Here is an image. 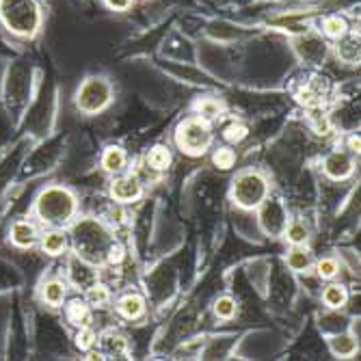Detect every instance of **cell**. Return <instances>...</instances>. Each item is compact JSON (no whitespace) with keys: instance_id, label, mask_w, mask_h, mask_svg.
<instances>
[{"instance_id":"obj_5","label":"cell","mask_w":361,"mask_h":361,"mask_svg":"<svg viewBox=\"0 0 361 361\" xmlns=\"http://www.w3.org/2000/svg\"><path fill=\"white\" fill-rule=\"evenodd\" d=\"M173 141L182 154H186L190 158H200L214 143L212 126H210V121L202 119L200 115L186 117L184 121L178 123L176 133H173Z\"/></svg>"},{"instance_id":"obj_33","label":"cell","mask_w":361,"mask_h":361,"mask_svg":"<svg viewBox=\"0 0 361 361\" xmlns=\"http://www.w3.org/2000/svg\"><path fill=\"white\" fill-rule=\"evenodd\" d=\"M312 128H314V133H316V135H320V137L331 135V126H329V119H326L324 115H318V117L312 121Z\"/></svg>"},{"instance_id":"obj_19","label":"cell","mask_w":361,"mask_h":361,"mask_svg":"<svg viewBox=\"0 0 361 361\" xmlns=\"http://www.w3.org/2000/svg\"><path fill=\"white\" fill-rule=\"evenodd\" d=\"M320 32L331 42H340L344 37H348L350 32V26H348V20L340 13H331V16H324L322 22H320Z\"/></svg>"},{"instance_id":"obj_4","label":"cell","mask_w":361,"mask_h":361,"mask_svg":"<svg viewBox=\"0 0 361 361\" xmlns=\"http://www.w3.org/2000/svg\"><path fill=\"white\" fill-rule=\"evenodd\" d=\"M269 195H271L269 178L255 169L240 171L232 180V188H229V200L234 202V206H238L240 210H249V212L257 210L264 204Z\"/></svg>"},{"instance_id":"obj_30","label":"cell","mask_w":361,"mask_h":361,"mask_svg":"<svg viewBox=\"0 0 361 361\" xmlns=\"http://www.w3.org/2000/svg\"><path fill=\"white\" fill-rule=\"evenodd\" d=\"M74 344H76V348L82 350V353H91V350L97 346V334L91 329V324H89V326H80V329L76 331Z\"/></svg>"},{"instance_id":"obj_16","label":"cell","mask_w":361,"mask_h":361,"mask_svg":"<svg viewBox=\"0 0 361 361\" xmlns=\"http://www.w3.org/2000/svg\"><path fill=\"white\" fill-rule=\"evenodd\" d=\"M65 318H68V322L72 326H76V329H80V326H89L91 320H93V307L87 303V299L82 297H76L72 301H65Z\"/></svg>"},{"instance_id":"obj_12","label":"cell","mask_w":361,"mask_h":361,"mask_svg":"<svg viewBox=\"0 0 361 361\" xmlns=\"http://www.w3.org/2000/svg\"><path fill=\"white\" fill-rule=\"evenodd\" d=\"M117 307V314L123 318V320H141L145 314H147V301L141 292H135V290H130V292H123L121 297L117 299L115 303Z\"/></svg>"},{"instance_id":"obj_29","label":"cell","mask_w":361,"mask_h":361,"mask_svg":"<svg viewBox=\"0 0 361 361\" xmlns=\"http://www.w3.org/2000/svg\"><path fill=\"white\" fill-rule=\"evenodd\" d=\"M236 152L229 145H221L212 152V165L221 171H229L236 167Z\"/></svg>"},{"instance_id":"obj_32","label":"cell","mask_w":361,"mask_h":361,"mask_svg":"<svg viewBox=\"0 0 361 361\" xmlns=\"http://www.w3.org/2000/svg\"><path fill=\"white\" fill-rule=\"evenodd\" d=\"M123 259H126V247L119 240H113L106 251V264L119 267V264H123Z\"/></svg>"},{"instance_id":"obj_11","label":"cell","mask_w":361,"mask_h":361,"mask_svg":"<svg viewBox=\"0 0 361 361\" xmlns=\"http://www.w3.org/2000/svg\"><path fill=\"white\" fill-rule=\"evenodd\" d=\"M39 236H42L39 227L30 219H20L9 229V240L18 249H32L35 245H39Z\"/></svg>"},{"instance_id":"obj_20","label":"cell","mask_w":361,"mask_h":361,"mask_svg":"<svg viewBox=\"0 0 361 361\" xmlns=\"http://www.w3.org/2000/svg\"><path fill=\"white\" fill-rule=\"evenodd\" d=\"M348 299H350L348 288L336 279L322 288V303L326 310H342V307H346Z\"/></svg>"},{"instance_id":"obj_24","label":"cell","mask_w":361,"mask_h":361,"mask_svg":"<svg viewBox=\"0 0 361 361\" xmlns=\"http://www.w3.org/2000/svg\"><path fill=\"white\" fill-rule=\"evenodd\" d=\"M85 299H87V303H89L91 307L102 310V307L111 305V301H113V292H111V288H109L106 283H102V281H93L89 288H85Z\"/></svg>"},{"instance_id":"obj_1","label":"cell","mask_w":361,"mask_h":361,"mask_svg":"<svg viewBox=\"0 0 361 361\" xmlns=\"http://www.w3.org/2000/svg\"><path fill=\"white\" fill-rule=\"evenodd\" d=\"M32 212L42 225L68 229L78 219V197L68 186L50 184L37 195Z\"/></svg>"},{"instance_id":"obj_21","label":"cell","mask_w":361,"mask_h":361,"mask_svg":"<svg viewBox=\"0 0 361 361\" xmlns=\"http://www.w3.org/2000/svg\"><path fill=\"white\" fill-rule=\"evenodd\" d=\"M97 344H100L102 353L109 357H126L128 355V340L123 334L109 329L102 336H97Z\"/></svg>"},{"instance_id":"obj_23","label":"cell","mask_w":361,"mask_h":361,"mask_svg":"<svg viewBox=\"0 0 361 361\" xmlns=\"http://www.w3.org/2000/svg\"><path fill=\"white\" fill-rule=\"evenodd\" d=\"M329 348L340 359H350L359 350V340L353 334H336L329 338Z\"/></svg>"},{"instance_id":"obj_14","label":"cell","mask_w":361,"mask_h":361,"mask_svg":"<svg viewBox=\"0 0 361 361\" xmlns=\"http://www.w3.org/2000/svg\"><path fill=\"white\" fill-rule=\"evenodd\" d=\"M100 165H102L104 173H109V176H119V173L128 171L130 156H128V152H126L121 145H109V147H104V152H102Z\"/></svg>"},{"instance_id":"obj_25","label":"cell","mask_w":361,"mask_h":361,"mask_svg":"<svg viewBox=\"0 0 361 361\" xmlns=\"http://www.w3.org/2000/svg\"><path fill=\"white\" fill-rule=\"evenodd\" d=\"M340 269H342L340 259L334 257V255H324V257H320V259L314 262V271H316L318 279H322V281H334V279H338Z\"/></svg>"},{"instance_id":"obj_17","label":"cell","mask_w":361,"mask_h":361,"mask_svg":"<svg viewBox=\"0 0 361 361\" xmlns=\"http://www.w3.org/2000/svg\"><path fill=\"white\" fill-rule=\"evenodd\" d=\"M281 238L290 245V247H301V245H310L312 240V229L310 225L305 223V219L301 216H294V219H288L283 232H281Z\"/></svg>"},{"instance_id":"obj_10","label":"cell","mask_w":361,"mask_h":361,"mask_svg":"<svg viewBox=\"0 0 361 361\" xmlns=\"http://www.w3.org/2000/svg\"><path fill=\"white\" fill-rule=\"evenodd\" d=\"M326 93H329L326 80L320 76H314L294 91V97H297V102L303 104L305 109H322L326 102Z\"/></svg>"},{"instance_id":"obj_18","label":"cell","mask_w":361,"mask_h":361,"mask_svg":"<svg viewBox=\"0 0 361 361\" xmlns=\"http://www.w3.org/2000/svg\"><path fill=\"white\" fill-rule=\"evenodd\" d=\"M314 253L307 245H301V247H290L288 253H286V264L290 271L299 273V275H305L310 271H314Z\"/></svg>"},{"instance_id":"obj_6","label":"cell","mask_w":361,"mask_h":361,"mask_svg":"<svg viewBox=\"0 0 361 361\" xmlns=\"http://www.w3.org/2000/svg\"><path fill=\"white\" fill-rule=\"evenodd\" d=\"M113 85L104 76H87L74 97V104L85 115H97L111 106L113 102Z\"/></svg>"},{"instance_id":"obj_3","label":"cell","mask_w":361,"mask_h":361,"mask_svg":"<svg viewBox=\"0 0 361 361\" xmlns=\"http://www.w3.org/2000/svg\"><path fill=\"white\" fill-rule=\"evenodd\" d=\"M0 22L16 37L32 39L44 22V11L37 0H0Z\"/></svg>"},{"instance_id":"obj_22","label":"cell","mask_w":361,"mask_h":361,"mask_svg":"<svg viewBox=\"0 0 361 361\" xmlns=\"http://www.w3.org/2000/svg\"><path fill=\"white\" fill-rule=\"evenodd\" d=\"M171 162H173V154H171L169 145H162V143L154 145L145 156V167L152 171H158V173L167 171L171 167Z\"/></svg>"},{"instance_id":"obj_15","label":"cell","mask_w":361,"mask_h":361,"mask_svg":"<svg viewBox=\"0 0 361 361\" xmlns=\"http://www.w3.org/2000/svg\"><path fill=\"white\" fill-rule=\"evenodd\" d=\"M39 297L48 307H63V303L68 301V281L61 277H50L42 283Z\"/></svg>"},{"instance_id":"obj_8","label":"cell","mask_w":361,"mask_h":361,"mask_svg":"<svg viewBox=\"0 0 361 361\" xmlns=\"http://www.w3.org/2000/svg\"><path fill=\"white\" fill-rule=\"evenodd\" d=\"M322 173L334 182H346L355 173V156L348 149H334L322 158Z\"/></svg>"},{"instance_id":"obj_34","label":"cell","mask_w":361,"mask_h":361,"mask_svg":"<svg viewBox=\"0 0 361 361\" xmlns=\"http://www.w3.org/2000/svg\"><path fill=\"white\" fill-rule=\"evenodd\" d=\"M104 3L113 11H128L130 7L135 5V0H104Z\"/></svg>"},{"instance_id":"obj_27","label":"cell","mask_w":361,"mask_h":361,"mask_svg":"<svg viewBox=\"0 0 361 361\" xmlns=\"http://www.w3.org/2000/svg\"><path fill=\"white\" fill-rule=\"evenodd\" d=\"M212 312L219 320H234L238 314V301L229 294H221L212 305Z\"/></svg>"},{"instance_id":"obj_35","label":"cell","mask_w":361,"mask_h":361,"mask_svg":"<svg viewBox=\"0 0 361 361\" xmlns=\"http://www.w3.org/2000/svg\"><path fill=\"white\" fill-rule=\"evenodd\" d=\"M350 154H359V137L357 135H353V137H348V147H346Z\"/></svg>"},{"instance_id":"obj_28","label":"cell","mask_w":361,"mask_h":361,"mask_svg":"<svg viewBox=\"0 0 361 361\" xmlns=\"http://www.w3.org/2000/svg\"><path fill=\"white\" fill-rule=\"evenodd\" d=\"M249 137V126L240 119H232L225 128H223V139L229 145H238Z\"/></svg>"},{"instance_id":"obj_13","label":"cell","mask_w":361,"mask_h":361,"mask_svg":"<svg viewBox=\"0 0 361 361\" xmlns=\"http://www.w3.org/2000/svg\"><path fill=\"white\" fill-rule=\"evenodd\" d=\"M39 247L46 255H63L70 247V234L63 227H48L46 232L39 236Z\"/></svg>"},{"instance_id":"obj_2","label":"cell","mask_w":361,"mask_h":361,"mask_svg":"<svg viewBox=\"0 0 361 361\" xmlns=\"http://www.w3.org/2000/svg\"><path fill=\"white\" fill-rule=\"evenodd\" d=\"M70 238H72V247L74 253L82 259H87L89 264L97 267L106 262V251L111 247V243L115 240L113 232L93 216H82L76 219L70 225Z\"/></svg>"},{"instance_id":"obj_31","label":"cell","mask_w":361,"mask_h":361,"mask_svg":"<svg viewBox=\"0 0 361 361\" xmlns=\"http://www.w3.org/2000/svg\"><path fill=\"white\" fill-rule=\"evenodd\" d=\"M336 50H338V59L342 63H346V65H355L359 61V46H357V42H346V37H344V39L338 42Z\"/></svg>"},{"instance_id":"obj_9","label":"cell","mask_w":361,"mask_h":361,"mask_svg":"<svg viewBox=\"0 0 361 361\" xmlns=\"http://www.w3.org/2000/svg\"><path fill=\"white\" fill-rule=\"evenodd\" d=\"M259 223H262V229H264L267 234L271 236H281L283 227L288 223V214L281 206V202L277 200H271V195L264 200L259 208Z\"/></svg>"},{"instance_id":"obj_26","label":"cell","mask_w":361,"mask_h":361,"mask_svg":"<svg viewBox=\"0 0 361 361\" xmlns=\"http://www.w3.org/2000/svg\"><path fill=\"white\" fill-rule=\"evenodd\" d=\"M223 111H225V106L221 100H216V97H202V100L195 102V113L206 121L219 119L223 115Z\"/></svg>"},{"instance_id":"obj_7","label":"cell","mask_w":361,"mask_h":361,"mask_svg":"<svg viewBox=\"0 0 361 361\" xmlns=\"http://www.w3.org/2000/svg\"><path fill=\"white\" fill-rule=\"evenodd\" d=\"M111 197H113V202L119 204V206L139 202L141 197H143V180L137 173H130V171H123L119 176H113Z\"/></svg>"}]
</instances>
